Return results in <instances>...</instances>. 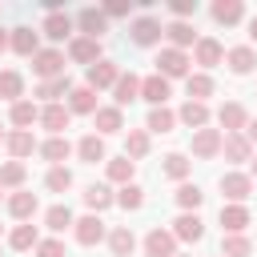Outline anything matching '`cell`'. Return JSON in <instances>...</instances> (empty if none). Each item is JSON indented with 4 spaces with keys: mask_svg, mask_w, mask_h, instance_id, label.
Returning <instances> with one entry per match:
<instances>
[{
    "mask_svg": "<svg viewBox=\"0 0 257 257\" xmlns=\"http://www.w3.org/2000/svg\"><path fill=\"white\" fill-rule=\"evenodd\" d=\"M64 56H68L72 64L92 68L96 60H104V48H100V40H92V36H72V40H68V48H64Z\"/></svg>",
    "mask_w": 257,
    "mask_h": 257,
    "instance_id": "5b68a950",
    "label": "cell"
},
{
    "mask_svg": "<svg viewBox=\"0 0 257 257\" xmlns=\"http://www.w3.org/2000/svg\"><path fill=\"white\" fill-rule=\"evenodd\" d=\"M221 257H253V241H249L245 233H225Z\"/></svg>",
    "mask_w": 257,
    "mask_h": 257,
    "instance_id": "7dc6e473",
    "label": "cell"
},
{
    "mask_svg": "<svg viewBox=\"0 0 257 257\" xmlns=\"http://www.w3.org/2000/svg\"><path fill=\"white\" fill-rule=\"evenodd\" d=\"M32 253H36V257H68V253H64V241H60V237H40Z\"/></svg>",
    "mask_w": 257,
    "mask_h": 257,
    "instance_id": "c3c4849f",
    "label": "cell"
},
{
    "mask_svg": "<svg viewBox=\"0 0 257 257\" xmlns=\"http://www.w3.org/2000/svg\"><path fill=\"white\" fill-rule=\"evenodd\" d=\"M177 257H189V253H177Z\"/></svg>",
    "mask_w": 257,
    "mask_h": 257,
    "instance_id": "6f0895ef",
    "label": "cell"
},
{
    "mask_svg": "<svg viewBox=\"0 0 257 257\" xmlns=\"http://www.w3.org/2000/svg\"><path fill=\"white\" fill-rule=\"evenodd\" d=\"M249 44H253V48H257V16H253V20H249Z\"/></svg>",
    "mask_w": 257,
    "mask_h": 257,
    "instance_id": "f5cc1de1",
    "label": "cell"
},
{
    "mask_svg": "<svg viewBox=\"0 0 257 257\" xmlns=\"http://www.w3.org/2000/svg\"><path fill=\"white\" fill-rule=\"evenodd\" d=\"M0 96H4L8 104L24 100V76H20L16 68H0Z\"/></svg>",
    "mask_w": 257,
    "mask_h": 257,
    "instance_id": "ee69618b",
    "label": "cell"
},
{
    "mask_svg": "<svg viewBox=\"0 0 257 257\" xmlns=\"http://www.w3.org/2000/svg\"><path fill=\"white\" fill-rule=\"evenodd\" d=\"M128 40H133L137 48H153V44L165 40V24H161L153 12H141V16L128 20Z\"/></svg>",
    "mask_w": 257,
    "mask_h": 257,
    "instance_id": "6da1fadb",
    "label": "cell"
},
{
    "mask_svg": "<svg viewBox=\"0 0 257 257\" xmlns=\"http://www.w3.org/2000/svg\"><path fill=\"white\" fill-rule=\"evenodd\" d=\"M76 157H80L84 165H100V161H108V153H104V137L84 133V137L76 141Z\"/></svg>",
    "mask_w": 257,
    "mask_h": 257,
    "instance_id": "f1b7e54d",
    "label": "cell"
},
{
    "mask_svg": "<svg viewBox=\"0 0 257 257\" xmlns=\"http://www.w3.org/2000/svg\"><path fill=\"white\" fill-rule=\"evenodd\" d=\"M4 137H8V133H4V128H0V145H4Z\"/></svg>",
    "mask_w": 257,
    "mask_h": 257,
    "instance_id": "9f6ffc18",
    "label": "cell"
},
{
    "mask_svg": "<svg viewBox=\"0 0 257 257\" xmlns=\"http://www.w3.org/2000/svg\"><path fill=\"white\" fill-rule=\"evenodd\" d=\"M193 64H201V72L225 64V44H221L217 36H197V44H193Z\"/></svg>",
    "mask_w": 257,
    "mask_h": 257,
    "instance_id": "52a82bcc",
    "label": "cell"
},
{
    "mask_svg": "<svg viewBox=\"0 0 257 257\" xmlns=\"http://www.w3.org/2000/svg\"><path fill=\"white\" fill-rule=\"evenodd\" d=\"M217 124H221L225 137H229V133H245V124H249V108H245L241 100H225V104L217 108Z\"/></svg>",
    "mask_w": 257,
    "mask_h": 257,
    "instance_id": "4fadbf2b",
    "label": "cell"
},
{
    "mask_svg": "<svg viewBox=\"0 0 257 257\" xmlns=\"http://www.w3.org/2000/svg\"><path fill=\"white\" fill-rule=\"evenodd\" d=\"M72 237H76V245L92 249V245H100V241L108 237V225H104V217L84 213V217H76V221H72Z\"/></svg>",
    "mask_w": 257,
    "mask_h": 257,
    "instance_id": "277c9868",
    "label": "cell"
},
{
    "mask_svg": "<svg viewBox=\"0 0 257 257\" xmlns=\"http://www.w3.org/2000/svg\"><path fill=\"white\" fill-rule=\"evenodd\" d=\"M0 233H4V225H0Z\"/></svg>",
    "mask_w": 257,
    "mask_h": 257,
    "instance_id": "680465c9",
    "label": "cell"
},
{
    "mask_svg": "<svg viewBox=\"0 0 257 257\" xmlns=\"http://www.w3.org/2000/svg\"><path fill=\"white\" fill-rule=\"evenodd\" d=\"M44 189H48V193H68V189H72V169H68V165H52V169L44 173Z\"/></svg>",
    "mask_w": 257,
    "mask_h": 257,
    "instance_id": "f6af8a7d",
    "label": "cell"
},
{
    "mask_svg": "<svg viewBox=\"0 0 257 257\" xmlns=\"http://www.w3.org/2000/svg\"><path fill=\"white\" fill-rule=\"evenodd\" d=\"M36 241H40V233H36V225H32V221H24V225H16V229L8 233V249H16V253L36 249Z\"/></svg>",
    "mask_w": 257,
    "mask_h": 257,
    "instance_id": "7bdbcfd3",
    "label": "cell"
},
{
    "mask_svg": "<svg viewBox=\"0 0 257 257\" xmlns=\"http://www.w3.org/2000/svg\"><path fill=\"white\" fill-rule=\"evenodd\" d=\"M249 225H253L249 205H221V229L225 233H245Z\"/></svg>",
    "mask_w": 257,
    "mask_h": 257,
    "instance_id": "83f0119b",
    "label": "cell"
},
{
    "mask_svg": "<svg viewBox=\"0 0 257 257\" xmlns=\"http://www.w3.org/2000/svg\"><path fill=\"white\" fill-rule=\"evenodd\" d=\"M221 141H225V133L209 124V128H197L193 133V145L189 149H193L197 161H213V157H221Z\"/></svg>",
    "mask_w": 257,
    "mask_h": 257,
    "instance_id": "8fae6325",
    "label": "cell"
},
{
    "mask_svg": "<svg viewBox=\"0 0 257 257\" xmlns=\"http://www.w3.org/2000/svg\"><path fill=\"white\" fill-rule=\"evenodd\" d=\"M100 12H104L108 20H128V16H133V4H128V0H108Z\"/></svg>",
    "mask_w": 257,
    "mask_h": 257,
    "instance_id": "681fc988",
    "label": "cell"
},
{
    "mask_svg": "<svg viewBox=\"0 0 257 257\" xmlns=\"http://www.w3.org/2000/svg\"><path fill=\"white\" fill-rule=\"evenodd\" d=\"M169 96H173V84H169L165 76H157V72L141 76V100H149L153 108H161V104H165Z\"/></svg>",
    "mask_w": 257,
    "mask_h": 257,
    "instance_id": "d6986e66",
    "label": "cell"
},
{
    "mask_svg": "<svg viewBox=\"0 0 257 257\" xmlns=\"http://www.w3.org/2000/svg\"><path fill=\"white\" fill-rule=\"evenodd\" d=\"M185 92H189V100H201V104H205V100L217 92V84H213L209 72H189V76H185Z\"/></svg>",
    "mask_w": 257,
    "mask_h": 257,
    "instance_id": "8d00e7d4",
    "label": "cell"
},
{
    "mask_svg": "<svg viewBox=\"0 0 257 257\" xmlns=\"http://www.w3.org/2000/svg\"><path fill=\"white\" fill-rule=\"evenodd\" d=\"M149 149H153V137L145 133V128H128L124 133V157L137 165V161H145L149 157Z\"/></svg>",
    "mask_w": 257,
    "mask_h": 257,
    "instance_id": "e575fe53",
    "label": "cell"
},
{
    "mask_svg": "<svg viewBox=\"0 0 257 257\" xmlns=\"http://www.w3.org/2000/svg\"><path fill=\"white\" fill-rule=\"evenodd\" d=\"M221 193H225V205H245L253 197V177L241 169H229L221 173Z\"/></svg>",
    "mask_w": 257,
    "mask_h": 257,
    "instance_id": "3957f363",
    "label": "cell"
},
{
    "mask_svg": "<svg viewBox=\"0 0 257 257\" xmlns=\"http://www.w3.org/2000/svg\"><path fill=\"white\" fill-rule=\"evenodd\" d=\"M173 128H177V112H173L169 104L149 108V120H145V133H149V137H153V133H161V137H165V133H173Z\"/></svg>",
    "mask_w": 257,
    "mask_h": 257,
    "instance_id": "74e56055",
    "label": "cell"
},
{
    "mask_svg": "<svg viewBox=\"0 0 257 257\" xmlns=\"http://www.w3.org/2000/svg\"><path fill=\"white\" fill-rule=\"evenodd\" d=\"M40 36H48L52 48H56L60 40H72V36H76V24H72L68 12H44V20H40Z\"/></svg>",
    "mask_w": 257,
    "mask_h": 257,
    "instance_id": "8992f818",
    "label": "cell"
},
{
    "mask_svg": "<svg viewBox=\"0 0 257 257\" xmlns=\"http://www.w3.org/2000/svg\"><path fill=\"white\" fill-rule=\"evenodd\" d=\"M145 257H177V237L169 233V229H149V237H145Z\"/></svg>",
    "mask_w": 257,
    "mask_h": 257,
    "instance_id": "44dd1931",
    "label": "cell"
},
{
    "mask_svg": "<svg viewBox=\"0 0 257 257\" xmlns=\"http://www.w3.org/2000/svg\"><path fill=\"white\" fill-rule=\"evenodd\" d=\"M36 137H32V128H12L8 137H4V149H8V161H24V157H32L36 153Z\"/></svg>",
    "mask_w": 257,
    "mask_h": 257,
    "instance_id": "e0dca14e",
    "label": "cell"
},
{
    "mask_svg": "<svg viewBox=\"0 0 257 257\" xmlns=\"http://www.w3.org/2000/svg\"><path fill=\"white\" fill-rule=\"evenodd\" d=\"M189 72H193V56L181 52V48H169V44H165L161 56H157V76H165V80L173 84V80H185Z\"/></svg>",
    "mask_w": 257,
    "mask_h": 257,
    "instance_id": "7a4b0ae2",
    "label": "cell"
},
{
    "mask_svg": "<svg viewBox=\"0 0 257 257\" xmlns=\"http://www.w3.org/2000/svg\"><path fill=\"white\" fill-rule=\"evenodd\" d=\"M36 213H40V197H36V193H28V189L8 193V217H12V221L24 225V221H32Z\"/></svg>",
    "mask_w": 257,
    "mask_h": 257,
    "instance_id": "5bb4252c",
    "label": "cell"
},
{
    "mask_svg": "<svg viewBox=\"0 0 257 257\" xmlns=\"http://www.w3.org/2000/svg\"><path fill=\"white\" fill-rule=\"evenodd\" d=\"M104 241H108L112 257H133V253H137V237H133V229H128V225H112Z\"/></svg>",
    "mask_w": 257,
    "mask_h": 257,
    "instance_id": "1f68e13d",
    "label": "cell"
},
{
    "mask_svg": "<svg viewBox=\"0 0 257 257\" xmlns=\"http://www.w3.org/2000/svg\"><path fill=\"white\" fill-rule=\"evenodd\" d=\"M72 24H76V36H92V40H100L104 32H108V16L100 12V8H80L76 16H72Z\"/></svg>",
    "mask_w": 257,
    "mask_h": 257,
    "instance_id": "9c48e42d",
    "label": "cell"
},
{
    "mask_svg": "<svg viewBox=\"0 0 257 257\" xmlns=\"http://www.w3.org/2000/svg\"><path fill=\"white\" fill-rule=\"evenodd\" d=\"M64 108L72 112V116H92L100 104H96V92L92 88H84V84H76L72 92H68V100H64Z\"/></svg>",
    "mask_w": 257,
    "mask_h": 257,
    "instance_id": "484cf974",
    "label": "cell"
},
{
    "mask_svg": "<svg viewBox=\"0 0 257 257\" xmlns=\"http://www.w3.org/2000/svg\"><path fill=\"white\" fill-rule=\"evenodd\" d=\"M64 60H68V56H64V48H52V44H48V48H40V52L32 56V72H36L40 80L64 76Z\"/></svg>",
    "mask_w": 257,
    "mask_h": 257,
    "instance_id": "ba28073f",
    "label": "cell"
},
{
    "mask_svg": "<svg viewBox=\"0 0 257 257\" xmlns=\"http://www.w3.org/2000/svg\"><path fill=\"white\" fill-rule=\"evenodd\" d=\"M165 40H169V48L189 52V48L197 44V28H193L189 20H169V24H165Z\"/></svg>",
    "mask_w": 257,
    "mask_h": 257,
    "instance_id": "7402d4cb",
    "label": "cell"
},
{
    "mask_svg": "<svg viewBox=\"0 0 257 257\" xmlns=\"http://www.w3.org/2000/svg\"><path fill=\"white\" fill-rule=\"evenodd\" d=\"M92 124H96V137L120 133V128H124V108H116V104H100V108L92 112Z\"/></svg>",
    "mask_w": 257,
    "mask_h": 257,
    "instance_id": "d4e9b609",
    "label": "cell"
},
{
    "mask_svg": "<svg viewBox=\"0 0 257 257\" xmlns=\"http://www.w3.org/2000/svg\"><path fill=\"white\" fill-rule=\"evenodd\" d=\"M116 205L124 209V213H137V209H145V189L133 181V185H120L116 189Z\"/></svg>",
    "mask_w": 257,
    "mask_h": 257,
    "instance_id": "bcb514c9",
    "label": "cell"
},
{
    "mask_svg": "<svg viewBox=\"0 0 257 257\" xmlns=\"http://www.w3.org/2000/svg\"><path fill=\"white\" fill-rule=\"evenodd\" d=\"M221 153H225V161H233V165H245V161L253 157V145L245 141V133H229V137L221 141Z\"/></svg>",
    "mask_w": 257,
    "mask_h": 257,
    "instance_id": "d590c367",
    "label": "cell"
},
{
    "mask_svg": "<svg viewBox=\"0 0 257 257\" xmlns=\"http://www.w3.org/2000/svg\"><path fill=\"white\" fill-rule=\"evenodd\" d=\"M225 64L233 76H249L257 68V48L253 44H237V48H225Z\"/></svg>",
    "mask_w": 257,
    "mask_h": 257,
    "instance_id": "2e32d148",
    "label": "cell"
},
{
    "mask_svg": "<svg viewBox=\"0 0 257 257\" xmlns=\"http://www.w3.org/2000/svg\"><path fill=\"white\" fill-rule=\"evenodd\" d=\"M8 120H12V128H32L36 120H40V104L36 100H16L12 108H8Z\"/></svg>",
    "mask_w": 257,
    "mask_h": 257,
    "instance_id": "836d02e7",
    "label": "cell"
},
{
    "mask_svg": "<svg viewBox=\"0 0 257 257\" xmlns=\"http://www.w3.org/2000/svg\"><path fill=\"white\" fill-rule=\"evenodd\" d=\"M0 193H4V189H0Z\"/></svg>",
    "mask_w": 257,
    "mask_h": 257,
    "instance_id": "94428289",
    "label": "cell"
},
{
    "mask_svg": "<svg viewBox=\"0 0 257 257\" xmlns=\"http://www.w3.org/2000/svg\"><path fill=\"white\" fill-rule=\"evenodd\" d=\"M36 153L48 161V169L52 165H64L68 157H72V145H68V137H48V141H40L36 145Z\"/></svg>",
    "mask_w": 257,
    "mask_h": 257,
    "instance_id": "f546056e",
    "label": "cell"
},
{
    "mask_svg": "<svg viewBox=\"0 0 257 257\" xmlns=\"http://www.w3.org/2000/svg\"><path fill=\"white\" fill-rule=\"evenodd\" d=\"M161 173L169 177V181H189V173H193V161L185 157V153H169V157H161Z\"/></svg>",
    "mask_w": 257,
    "mask_h": 257,
    "instance_id": "f35d334b",
    "label": "cell"
},
{
    "mask_svg": "<svg viewBox=\"0 0 257 257\" xmlns=\"http://www.w3.org/2000/svg\"><path fill=\"white\" fill-rule=\"evenodd\" d=\"M0 52H8V28H0Z\"/></svg>",
    "mask_w": 257,
    "mask_h": 257,
    "instance_id": "11a10c76",
    "label": "cell"
},
{
    "mask_svg": "<svg viewBox=\"0 0 257 257\" xmlns=\"http://www.w3.org/2000/svg\"><path fill=\"white\" fill-rule=\"evenodd\" d=\"M133 173H137V165H133L124 153L104 161V181H108V185H133Z\"/></svg>",
    "mask_w": 257,
    "mask_h": 257,
    "instance_id": "4dcf8cb0",
    "label": "cell"
},
{
    "mask_svg": "<svg viewBox=\"0 0 257 257\" xmlns=\"http://www.w3.org/2000/svg\"><path fill=\"white\" fill-rule=\"evenodd\" d=\"M209 16H213L217 24H225V28H233V24L245 20V4H241V0H217V4L209 8Z\"/></svg>",
    "mask_w": 257,
    "mask_h": 257,
    "instance_id": "d6a6232c",
    "label": "cell"
},
{
    "mask_svg": "<svg viewBox=\"0 0 257 257\" xmlns=\"http://www.w3.org/2000/svg\"><path fill=\"white\" fill-rule=\"evenodd\" d=\"M217 257H221V253H217Z\"/></svg>",
    "mask_w": 257,
    "mask_h": 257,
    "instance_id": "91938a15",
    "label": "cell"
},
{
    "mask_svg": "<svg viewBox=\"0 0 257 257\" xmlns=\"http://www.w3.org/2000/svg\"><path fill=\"white\" fill-rule=\"evenodd\" d=\"M24 181H28V165L24 161H4L0 165V189L16 193V189H24Z\"/></svg>",
    "mask_w": 257,
    "mask_h": 257,
    "instance_id": "ab89813d",
    "label": "cell"
},
{
    "mask_svg": "<svg viewBox=\"0 0 257 257\" xmlns=\"http://www.w3.org/2000/svg\"><path fill=\"white\" fill-rule=\"evenodd\" d=\"M169 233H173L177 241H185V245H197V241L205 237V221H201V213H181Z\"/></svg>",
    "mask_w": 257,
    "mask_h": 257,
    "instance_id": "ac0fdd59",
    "label": "cell"
},
{
    "mask_svg": "<svg viewBox=\"0 0 257 257\" xmlns=\"http://www.w3.org/2000/svg\"><path fill=\"white\" fill-rule=\"evenodd\" d=\"M169 12H173V20H189V16H197V0H173Z\"/></svg>",
    "mask_w": 257,
    "mask_h": 257,
    "instance_id": "f907efd6",
    "label": "cell"
},
{
    "mask_svg": "<svg viewBox=\"0 0 257 257\" xmlns=\"http://www.w3.org/2000/svg\"><path fill=\"white\" fill-rule=\"evenodd\" d=\"M72 221H76V217H72V209H68V205H60V201L44 209V225H48V233H52V237H56V233H64V229H72Z\"/></svg>",
    "mask_w": 257,
    "mask_h": 257,
    "instance_id": "b9f144b4",
    "label": "cell"
},
{
    "mask_svg": "<svg viewBox=\"0 0 257 257\" xmlns=\"http://www.w3.org/2000/svg\"><path fill=\"white\" fill-rule=\"evenodd\" d=\"M173 197H177V205H181V213H197V209L205 205V193H201V185H193V181H181Z\"/></svg>",
    "mask_w": 257,
    "mask_h": 257,
    "instance_id": "60d3db41",
    "label": "cell"
},
{
    "mask_svg": "<svg viewBox=\"0 0 257 257\" xmlns=\"http://www.w3.org/2000/svg\"><path fill=\"white\" fill-rule=\"evenodd\" d=\"M133 100H141V76H137V72H120L116 84H112V104L124 108V104H133Z\"/></svg>",
    "mask_w": 257,
    "mask_h": 257,
    "instance_id": "603a6c76",
    "label": "cell"
},
{
    "mask_svg": "<svg viewBox=\"0 0 257 257\" xmlns=\"http://www.w3.org/2000/svg\"><path fill=\"white\" fill-rule=\"evenodd\" d=\"M245 141L257 149V116H249V124H245Z\"/></svg>",
    "mask_w": 257,
    "mask_h": 257,
    "instance_id": "816d5d0a",
    "label": "cell"
},
{
    "mask_svg": "<svg viewBox=\"0 0 257 257\" xmlns=\"http://www.w3.org/2000/svg\"><path fill=\"white\" fill-rule=\"evenodd\" d=\"M68 120H72V112L64 108V104H40V128H48V137H64V128H68Z\"/></svg>",
    "mask_w": 257,
    "mask_h": 257,
    "instance_id": "ffe728a7",
    "label": "cell"
},
{
    "mask_svg": "<svg viewBox=\"0 0 257 257\" xmlns=\"http://www.w3.org/2000/svg\"><path fill=\"white\" fill-rule=\"evenodd\" d=\"M249 177L257 181V149H253V157H249Z\"/></svg>",
    "mask_w": 257,
    "mask_h": 257,
    "instance_id": "db71d44e",
    "label": "cell"
},
{
    "mask_svg": "<svg viewBox=\"0 0 257 257\" xmlns=\"http://www.w3.org/2000/svg\"><path fill=\"white\" fill-rule=\"evenodd\" d=\"M72 88H76V84H72V76L64 72V76H52V80H40L32 96H36L40 104H60V96L68 100V92H72Z\"/></svg>",
    "mask_w": 257,
    "mask_h": 257,
    "instance_id": "9a60e30c",
    "label": "cell"
},
{
    "mask_svg": "<svg viewBox=\"0 0 257 257\" xmlns=\"http://www.w3.org/2000/svg\"><path fill=\"white\" fill-rule=\"evenodd\" d=\"M177 120L185 124V128H209V120H213V112H209V104H201V100H185L181 108H177Z\"/></svg>",
    "mask_w": 257,
    "mask_h": 257,
    "instance_id": "cb8c5ba5",
    "label": "cell"
},
{
    "mask_svg": "<svg viewBox=\"0 0 257 257\" xmlns=\"http://www.w3.org/2000/svg\"><path fill=\"white\" fill-rule=\"evenodd\" d=\"M8 48H12L16 56L32 60V56L40 52V32L28 28V24H16V28H8Z\"/></svg>",
    "mask_w": 257,
    "mask_h": 257,
    "instance_id": "30bf717a",
    "label": "cell"
},
{
    "mask_svg": "<svg viewBox=\"0 0 257 257\" xmlns=\"http://www.w3.org/2000/svg\"><path fill=\"white\" fill-rule=\"evenodd\" d=\"M84 205H88V213H104V209H112L116 205V193H112V185L108 181H100V185H88L84 189Z\"/></svg>",
    "mask_w": 257,
    "mask_h": 257,
    "instance_id": "4316f807",
    "label": "cell"
},
{
    "mask_svg": "<svg viewBox=\"0 0 257 257\" xmlns=\"http://www.w3.org/2000/svg\"><path fill=\"white\" fill-rule=\"evenodd\" d=\"M116 76H120V64H116V60H96L92 68H84V88H92V92L112 88Z\"/></svg>",
    "mask_w": 257,
    "mask_h": 257,
    "instance_id": "7c38bea8",
    "label": "cell"
}]
</instances>
